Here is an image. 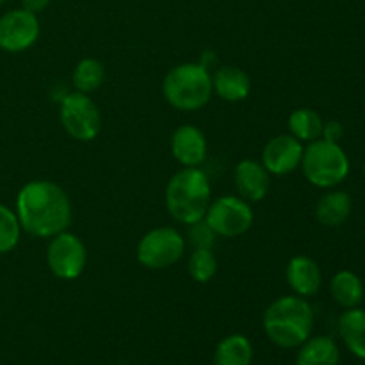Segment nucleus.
<instances>
[{"mask_svg": "<svg viewBox=\"0 0 365 365\" xmlns=\"http://www.w3.org/2000/svg\"><path fill=\"white\" fill-rule=\"evenodd\" d=\"M88 264V250L82 239L64 230L50 237L46 246V266L59 280H77Z\"/></svg>", "mask_w": 365, "mask_h": 365, "instance_id": "nucleus-9", "label": "nucleus"}, {"mask_svg": "<svg viewBox=\"0 0 365 365\" xmlns=\"http://www.w3.org/2000/svg\"><path fill=\"white\" fill-rule=\"evenodd\" d=\"M203 220L217 237L234 239L252 228L255 214H253L252 203L246 202L245 198L227 195L210 202Z\"/></svg>", "mask_w": 365, "mask_h": 365, "instance_id": "nucleus-8", "label": "nucleus"}, {"mask_svg": "<svg viewBox=\"0 0 365 365\" xmlns=\"http://www.w3.org/2000/svg\"><path fill=\"white\" fill-rule=\"evenodd\" d=\"M341 351L335 341L327 335H310L298 348L296 365H339Z\"/></svg>", "mask_w": 365, "mask_h": 365, "instance_id": "nucleus-17", "label": "nucleus"}, {"mask_svg": "<svg viewBox=\"0 0 365 365\" xmlns=\"http://www.w3.org/2000/svg\"><path fill=\"white\" fill-rule=\"evenodd\" d=\"M50 2H52V0H21V7L31 11V13L38 14L41 13V11H45L46 7L50 6Z\"/></svg>", "mask_w": 365, "mask_h": 365, "instance_id": "nucleus-27", "label": "nucleus"}, {"mask_svg": "<svg viewBox=\"0 0 365 365\" xmlns=\"http://www.w3.org/2000/svg\"><path fill=\"white\" fill-rule=\"evenodd\" d=\"M59 120L63 128L75 141L89 143L102 130V114L95 100L86 93H66L61 98Z\"/></svg>", "mask_w": 365, "mask_h": 365, "instance_id": "nucleus-7", "label": "nucleus"}, {"mask_svg": "<svg viewBox=\"0 0 365 365\" xmlns=\"http://www.w3.org/2000/svg\"><path fill=\"white\" fill-rule=\"evenodd\" d=\"M303 150H305V146L294 135H274L262 148L260 163H262V166L266 168L269 175L285 177V175L294 173L302 166Z\"/></svg>", "mask_w": 365, "mask_h": 365, "instance_id": "nucleus-11", "label": "nucleus"}, {"mask_svg": "<svg viewBox=\"0 0 365 365\" xmlns=\"http://www.w3.org/2000/svg\"><path fill=\"white\" fill-rule=\"evenodd\" d=\"M217 235L214 234L212 228L205 223V220H200L196 223L187 225V235L185 242L191 245V248H214Z\"/></svg>", "mask_w": 365, "mask_h": 365, "instance_id": "nucleus-25", "label": "nucleus"}, {"mask_svg": "<svg viewBox=\"0 0 365 365\" xmlns=\"http://www.w3.org/2000/svg\"><path fill=\"white\" fill-rule=\"evenodd\" d=\"M323 118L319 116V113L310 107H299V109H294L291 114H289L287 127L289 134L294 135L298 141H302L303 145H309V143L316 141V139H321V134H323Z\"/></svg>", "mask_w": 365, "mask_h": 365, "instance_id": "nucleus-21", "label": "nucleus"}, {"mask_svg": "<svg viewBox=\"0 0 365 365\" xmlns=\"http://www.w3.org/2000/svg\"><path fill=\"white\" fill-rule=\"evenodd\" d=\"M16 216L25 234L50 239L68 230L71 202L61 185L50 180H31L18 191Z\"/></svg>", "mask_w": 365, "mask_h": 365, "instance_id": "nucleus-1", "label": "nucleus"}, {"mask_svg": "<svg viewBox=\"0 0 365 365\" xmlns=\"http://www.w3.org/2000/svg\"><path fill=\"white\" fill-rule=\"evenodd\" d=\"M285 278L296 296L302 298H312L321 291L323 285V273L319 264L307 255L292 257L285 267Z\"/></svg>", "mask_w": 365, "mask_h": 365, "instance_id": "nucleus-14", "label": "nucleus"}, {"mask_svg": "<svg viewBox=\"0 0 365 365\" xmlns=\"http://www.w3.org/2000/svg\"><path fill=\"white\" fill-rule=\"evenodd\" d=\"M253 346L246 335L232 334L217 344L214 365H252Z\"/></svg>", "mask_w": 365, "mask_h": 365, "instance_id": "nucleus-20", "label": "nucleus"}, {"mask_svg": "<svg viewBox=\"0 0 365 365\" xmlns=\"http://www.w3.org/2000/svg\"><path fill=\"white\" fill-rule=\"evenodd\" d=\"M212 89L225 102H242L252 93V78L239 66H221L212 73Z\"/></svg>", "mask_w": 365, "mask_h": 365, "instance_id": "nucleus-15", "label": "nucleus"}, {"mask_svg": "<svg viewBox=\"0 0 365 365\" xmlns=\"http://www.w3.org/2000/svg\"><path fill=\"white\" fill-rule=\"evenodd\" d=\"M4 2H6V0H0V6H2V4H4Z\"/></svg>", "mask_w": 365, "mask_h": 365, "instance_id": "nucleus-28", "label": "nucleus"}, {"mask_svg": "<svg viewBox=\"0 0 365 365\" xmlns=\"http://www.w3.org/2000/svg\"><path fill=\"white\" fill-rule=\"evenodd\" d=\"M364 175H365V164H364Z\"/></svg>", "mask_w": 365, "mask_h": 365, "instance_id": "nucleus-29", "label": "nucleus"}, {"mask_svg": "<svg viewBox=\"0 0 365 365\" xmlns=\"http://www.w3.org/2000/svg\"><path fill=\"white\" fill-rule=\"evenodd\" d=\"M185 237L173 227H157L146 232L138 242V260L152 271L175 266L185 253Z\"/></svg>", "mask_w": 365, "mask_h": 365, "instance_id": "nucleus-6", "label": "nucleus"}, {"mask_svg": "<svg viewBox=\"0 0 365 365\" xmlns=\"http://www.w3.org/2000/svg\"><path fill=\"white\" fill-rule=\"evenodd\" d=\"M299 170L314 187L334 189L348 178L349 159L339 143L316 139L303 150Z\"/></svg>", "mask_w": 365, "mask_h": 365, "instance_id": "nucleus-5", "label": "nucleus"}, {"mask_svg": "<svg viewBox=\"0 0 365 365\" xmlns=\"http://www.w3.org/2000/svg\"><path fill=\"white\" fill-rule=\"evenodd\" d=\"M314 310L302 296H280L262 316L264 334L278 348H299L314 330Z\"/></svg>", "mask_w": 365, "mask_h": 365, "instance_id": "nucleus-2", "label": "nucleus"}, {"mask_svg": "<svg viewBox=\"0 0 365 365\" xmlns=\"http://www.w3.org/2000/svg\"><path fill=\"white\" fill-rule=\"evenodd\" d=\"M21 225L14 210L0 203V255L13 252L21 237Z\"/></svg>", "mask_w": 365, "mask_h": 365, "instance_id": "nucleus-24", "label": "nucleus"}, {"mask_svg": "<svg viewBox=\"0 0 365 365\" xmlns=\"http://www.w3.org/2000/svg\"><path fill=\"white\" fill-rule=\"evenodd\" d=\"M175 160L184 168H200L207 159L205 134L196 125H180L170 141Z\"/></svg>", "mask_w": 365, "mask_h": 365, "instance_id": "nucleus-12", "label": "nucleus"}, {"mask_svg": "<svg viewBox=\"0 0 365 365\" xmlns=\"http://www.w3.org/2000/svg\"><path fill=\"white\" fill-rule=\"evenodd\" d=\"M189 277L198 284H209L217 273V259L210 248H192L187 259Z\"/></svg>", "mask_w": 365, "mask_h": 365, "instance_id": "nucleus-23", "label": "nucleus"}, {"mask_svg": "<svg viewBox=\"0 0 365 365\" xmlns=\"http://www.w3.org/2000/svg\"><path fill=\"white\" fill-rule=\"evenodd\" d=\"M353 202L351 196L341 189H328L319 198L316 205V220L319 221L323 227L337 228L348 221L351 216Z\"/></svg>", "mask_w": 365, "mask_h": 365, "instance_id": "nucleus-16", "label": "nucleus"}, {"mask_svg": "<svg viewBox=\"0 0 365 365\" xmlns=\"http://www.w3.org/2000/svg\"><path fill=\"white\" fill-rule=\"evenodd\" d=\"M163 95L173 109L192 113L210 102L212 73L202 63H182L171 68L163 81Z\"/></svg>", "mask_w": 365, "mask_h": 365, "instance_id": "nucleus-4", "label": "nucleus"}, {"mask_svg": "<svg viewBox=\"0 0 365 365\" xmlns=\"http://www.w3.org/2000/svg\"><path fill=\"white\" fill-rule=\"evenodd\" d=\"M212 202V187L205 171L182 168L166 185V209L180 225H191L205 217Z\"/></svg>", "mask_w": 365, "mask_h": 365, "instance_id": "nucleus-3", "label": "nucleus"}, {"mask_svg": "<svg viewBox=\"0 0 365 365\" xmlns=\"http://www.w3.org/2000/svg\"><path fill=\"white\" fill-rule=\"evenodd\" d=\"M234 182L241 198L250 203H257L262 202L269 192L271 175L260 160L245 159L235 166Z\"/></svg>", "mask_w": 365, "mask_h": 365, "instance_id": "nucleus-13", "label": "nucleus"}, {"mask_svg": "<svg viewBox=\"0 0 365 365\" xmlns=\"http://www.w3.org/2000/svg\"><path fill=\"white\" fill-rule=\"evenodd\" d=\"M339 335L346 348L356 356L365 360V310L360 307L346 309L339 317Z\"/></svg>", "mask_w": 365, "mask_h": 365, "instance_id": "nucleus-18", "label": "nucleus"}, {"mask_svg": "<svg viewBox=\"0 0 365 365\" xmlns=\"http://www.w3.org/2000/svg\"><path fill=\"white\" fill-rule=\"evenodd\" d=\"M38 14L18 7L0 16V48L9 53H20L36 45L39 39Z\"/></svg>", "mask_w": 365, "mask_h": 365, "instance_id": "nucleus-10", "label": "nucleus"}, {"mask_svg": "<svg viewBox=\"0 0 365 365\" xmlns=\"http://www.w3.org/2000/svg\"><path fill=\"white\" fill-rule=\"evenodd\" d=\"M330 292L335 303H339L342 309H355L360 307L364 299V284L359 274L342 269L331 277Z\"/></svg>", "mask_w": 365, "mask_h": 365, "instance_id": "nucleus-19", "label": "nucleus"}, {"mask_svg": "<svg viewBox=\"0 0 365 365\" xmlns=\"http://www.w3.org/2000/svg\"><path fill=\"white\" fill-rule=\"evenodd\" d=\"M342 135H344V127H342L341 121L330 120L323 125V134H321V139L330 143H341Z\"/></svg>", "mask_w": 365, "mask_h": 365, "instance_id": "nucleus-26", "label": "nucleus"}, {"mask_svg": "<svg viewBox=\"0 0 365 365\" xmlns=\"http://www.w3.org/2000/svg\"><path fill=\"white\" fill-rule=\"evenodd\" d=\"M103 78H106V68L95 57H84L82 61H78L73 75H71L75 91L86 93V95L96 91L102 86Z\"/></svg>", "mask_w": 365, "mask_h": 365, "instance_id": "nucleus-22", "label": "nucleus"}]
</instances>
